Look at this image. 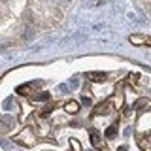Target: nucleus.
Wrapping results in <instances>:
<instances>
[{
	"label": "nucleus",
	"instance_id": "nucleus-1",
	"mask_svg": "<svg viewBox=\"0 0 151 151\" xmlns=\"http://www.w3.org/2000/svg\"><path fill=\"white\" fill-rule=\"evenodd\" d=\"M13 142L19 144V145H23V147H32V145L38 144V136L32 129L27 127V129H23L17 136H13Z\"/></svg>",
	"mask_w": 151,
	"mask_h": 151
},
{
	"label": "nucleus",
	"instance_id": "nucleus-2",
	"mask_svg": "<svg viewBox=\"0 0 151 151\" xmlns=\"http://www.w3.org/2000/svg\"><path fill=\"white\" fill-rule=\"evenodd\" d=\"M136 132L140 136H147L151 138V111H145L140 115L138 123H136Z\"/></svg>",
	"mask_w": 151,
	"mask_h": 151
},
{
	"label": "nucleus",
	"instance_id": "nucleus-3",
	"mask_svg": "<svg viewBox=\"0 0 151 151\" xmlns=\"http://www.w3.org/2000/svg\"><path fill=\"white\" fill-rule=\"evenodd\" d=\"M129 42L138 47H151V36H145V34H130Z\"/></svg>",
	"mask_w": 151,
	"mask_h": 151
},
{
	"label": "nucleus",
	"instance_id": "nucleus-4",
	"mask_svg": "<svg viewBox=\"0 0 151 151\" xmlns=\"http://www.w3.org/2000/svg\"><path fill=\"white\" fill-rule=\"evenodd\" d=\"M15 123H17V121L13 119L12 115H6L2 121H0V134H6V132H9L13 127H15Z\"/></svg>",
	"mask_w": 151,
	"mask_h": 151
},
{
	"label": "nucleus",
	"instance_id": "nucleus-5",
	"mask_svg": "<svg viewBox=\"0 0 151 151\" xmlns=\"http://www.w3.org/2000/svg\"><path fill=\"white\" fill-rule=\"evenodd\" d=\"M108 102L111 104V110H119L123 106V94H121V83L117 85V93L113 94L111 98H108Z\"/></svg>",
	"mask_w": 151,
	"mask_h": 151
},
{
	"label": "nucleus",
	"instance_id": "nucleus-6",
	"mask_svg": "<svg viewBox=\"0 0 151 151\" xmlns=\"http://www.w3.org/2000/svg\"><path fill=\"white\" fill-rule=\"evenodd\" d=\"M111 111V104L108 102V100H104V102H100L96 108L93 110V115H108V113Z\"/></svg>",
	"mask_w": 151,
	"mask_h": 151
},
{
	"label": "nucleus",
	"instance_id": "nucleus-7",
	"mask_svg": "<svg viewBox=\"0 0 151 151\" xmlns=\"http://www.w3.org/2000/svg\"><path fill=\"white\" fill-rule=\"evenodd\" d=\"M136 144H138V147L142 151H151V138H147V136L136 134Z\"/></svg>",
	"mask_w": 151,
	"mask_h": 151
},
{
	"label": "nucleus",
	"instance_id": "nucleus-8",
	"mask_svg": "<svg viewBox=\"0 0 151 151\" xmlns=\"http://www.w3.org/2000/svg\"><path fill=\"white\" fill-rule=\"evenodd\" d=\"M87 78L91 79V81H94V83H102V81H106V79H108V76L104 74V72H89Z\"/></svg>",
	"mask_w": 151,
	"mask_h": 151
},
{
	"label": "nucleus",
	"instance_id": "nucleus-9",
	"mask_svg": "<svg viewBox=\"0 0 151 151\" xmlns=\"http://www.w3.org/2000/svg\"><path fill=\"white\" fill-rule=\"evenodd\" d=\"M64 111L66 113H78L79 111V102L78 100H68L64 104Z\"/></svg>",
	"mask_w": 151,
	"mask_h": 151
},
{
	"label": "nucleus",
	"instance_id": "nucleus-10",
	"mask_svg": "<svg viewBox=\"0 0 151 151\" xmlns=\"http://www.w3.org/2000/svg\"><path fill=\"white\" fill-rule=\"evenodd\" d=\"M15 93H17V94H21V96H30V94H32V85H28V83L19 85Z\"/></svg>",
	"mask_w": 151,
	"mask_h": 151
},
{
	"label": "nucleus",
	"instance_id": "nucleus-11",
	"mask_svg": "<svg viewBox=\"0 0 151 151\" xmlns=\"http://www.w3.org/2000/svg\"><path fill=\"white\" fill-rule=\"evenodd\" d=\"M30 98L34 102H47V100H49V93L42 91V93H36V94H30Z\"/></svg>",
	"mask_w": 151,
	"mask_h": 151
},
{
	"label": "nucleus",
	"instance_id": "nucleus-12",
	"mask_svg": "<svg viewBox=\"0 0 151 151\" xmlns=\"http://www.w3.org/2000/svg\"><path fill=\"white\" fill-rule=\"evenodd\" d=\"M151 106V100L149 98H138V100L134 102V110H145V108Z\"/></svg>",
	"mask_w": 151,
	"mask_h": 151
},
{
	"label": "nucleus",
	"instance_id": "nucleus-13",
	"mask_svg": "<svg viewBox=\"0 0 151 151\" xmlns=\"http://www.w3.org/2000/svg\"><path fill=\"white\" fill-rule=\"evenodd\" d=\"M91 144L94 145V147H100V144H102V140H100V134H98V130H91Z\"/></svg>",
	"mask_w": 151,
	"mask_h": 151
},
{
	"label": "nucleus",
	"instance_id": "nucleus-14",
	"mask_svg": "<svg viewBox=\"0 0 151 151\" xmlns=\"http://www.w3.org/2000/svg\"><path fill=\"white\" fill-rule=\"evenodd\" d=\"M117 136V125H111V127H108L106 129V138H115Z\"/></svg>",
	"mask_w": 151,
	"mask_h": 151
},
{
	"label": "nucleus",
	"instance_id": "nucleus-15",
	"mask_svg": "<svg viewBox=\"0 0 151 151\" xmlns=\"http://www.w3.org/2000/svg\"><path fill=\"white\" fill-rule=\"evenodd\" d=\"M140 81V74H136V72H132V74H129V83L132 85V87H134L136 83Z\"/></svg>",
	"mask_w": 151,
	"mask_h": 151
},
{
	"label": "nucleus",
	"instance_id": "nucleus-16",
	"mask_svg": "<svg viewBox=\"0 0 151 151\" xmlns=\"http://www.w3.org/2000/svg\"><path fill=\"white\" fill-rule=\"evenodd\" d=\"M68 142H70V147H72L74 151H81V144H79V142L76 140V138H70Z\"/></svg>",
	"mask_w": 151,
	"mask_h": 151
},
{
	"label": "nucleus",
	"instance_id": "nucleus-17",
	"mask_svg": "<svg viewBox=\"0 0 151 151\" xmlns=\"http://www.w3.org/2000/svg\"><path fill=\"white\" fill-rule=\"evenodd\" d=\"M51 111H53V106H47V108H42V110H40V115H42V117H45V115H49Z\"/></svg>",
	"mask_w": 151,
	"mask_h": 151
},
{
	"label": "nucleus",
	"instance_id": "nucleus-18",
	"mask_svg": "<svg viewBox=\"0 0 151 151\" xmlns=\"http://www.w3.org/2000/svg\"><path fill=\"white\" fill-rule=\"evenodd\" d=\"M81 102L87 104V106H91V98H89V96H81Z\"/></svg>",
	"mask_w": 151,
	"mask_h": 151
},
{
	"label": "nucleus",
	"instance_id": "nucleus-19",
	"mask_svg": "<svg viewBox=\"0 0 151 151\" xmlns=\"http://www.w3.org/2000/svg\"><path fill=\"white\" fill-rule=\"evenodd\" d=\"M117 151H127V147H119V149H117Z\"/></svg>",
	"mask_w": 151,
	"mask_h": 151
}]
</instances>
